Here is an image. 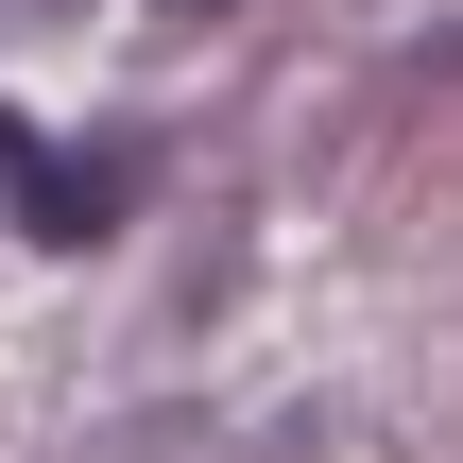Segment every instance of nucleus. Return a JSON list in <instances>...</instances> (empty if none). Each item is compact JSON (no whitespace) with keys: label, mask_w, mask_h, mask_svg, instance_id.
Segmentation results:
<instances>
[{"label":"nucleus","mask_w":463,"mask_h":463,"mask_svg":"<svg viewBox=\"0 0 463 463\" xmlns=\"http://www.w3.org/2000/svg\"><path fill=\"white\" fill-rule=\"evenodd\" d=\"M0 189L34 206V241H103L120 223V155H34V120H0Z\"/></svg>","instance_id":"nucleus-1"},{"label":"nucleus","mask_w":463,"mask_h":463,"mask_svg":"<svg viewBox=\"0 0 463 463\" xmlns=\"http://www.w3.org/2000/svg\"><path fill=\"white\" fill-rule=\"evenodd\" d=\"M189 17H206V0H189Z\"/></svg>","instance_id":"nucleus-2"}]
</instances>
